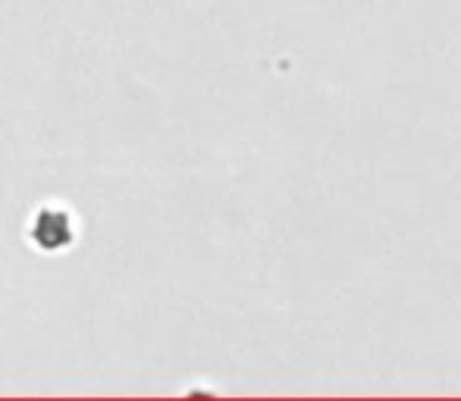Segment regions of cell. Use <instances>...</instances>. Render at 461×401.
Instances as JSON below:
<instances>
[{"mask_svg": "<svg viewBox=\"0 0 461 401\" xmlns=\"http://www.w3.org/2000/svg\"><path fill=\"white\" fill-rule=\"evenodd\" d=\"M25 238H29L32 248L41 251V254H63V251L73 248L76 238H79V223H76V213L69 210L67 204L48 200V204H41L29 217Z\"/></svg>", "mask_w": 461, "mask_h": 401, "instance_id": "cell-1", "label": "cell"}]
</instances>
